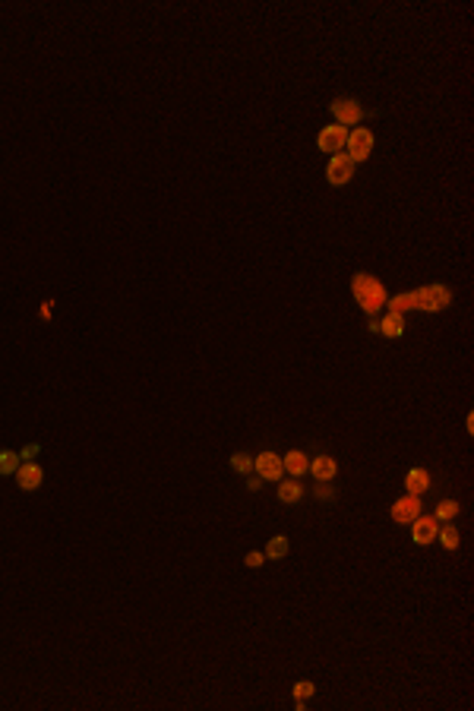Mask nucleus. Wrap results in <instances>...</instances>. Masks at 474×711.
<instances>
[{"mask_svg":"<svg viewBox=\"0 0 474 711\" xmlns=\"http://www.w3.org/2000/svg\"><path fill=\"white\" fill-rule=\"evenodd\" d=\"M351 291H354V298L361 300V307L367 313H377L379 307H386V288L373 275H367V272H357L351 278Z\"/></svg>","mask_w":474,"mask_h":711,"instance_id":"f257e3e1","label":"nucleus"},{"mask_svg":"<svg viewBox=\"0 0 474 711\" xmlns=\"http://www.w3.org/2000/svg\"><path fill=\"white\" fill-rule=\"evenodd\" d=\"M449 288H443V284H427V288H417V291L408 294V307L411 310H443L449 307Z\"/></svg>","mask_w":474,"mask_h":711,"instance_id":"f03ea898","label":"nucleus"},{"mask_svg":"<svg viewBox=\"0 0 474 711\" xmlns=\"http://www.w3.org/2000/svg\"><path fill=\"white\" fill-rule=\"evenodd\" d=\"M348 158L351 162H363V158L370 155V149H373V133L370 130H363V127H354L348 133Z\"/></svg>","mask_w":474,"mask_h":711,"instance_id":"7ed1b4c3","label":"nucleus"},{"mask_svg":"<svg viewBox=\"0 0 474 711\" xmlns=\"http://www.w3.org/2000/svg\"><path fill=\"white\" fill-rule=\"evenodd\" d=\"M351 174H354V162H351L348 155H332V158H329V168H326L329 184L341 187V184H348V180H351Z\"/></svg>","mask_w":474,"mask_h":711,"instance_id":"20e7f679","label":"nucleus"},{"mask_svg":"<svg viewBox=\"0 0 474 711\" xmlns=\"http://www.w3.org/2000/svg\"><path fill=\"white\" fill-rule=\"evenodd\" d=\"M253 462H256V474H260L263 480H282L285 468H282V458L275 456V452H260Z\"/></svg>","mask_w":474,"mask_h":711,"instance_id":"39448f33","label":"nucleus"},{"mask_svg":"<svg viewBox=\"0 0 474 711\" xmlns=\"http://www.w3.org/2000/svg\"><path fill=\"white\" fill-rule=\"evenodd\" d=\"M319 149L323 152H341L345 149V142H348V127H341V124H332V127H326L323 133H319Z\"/></svg>","mask_w":474,"mask_h":711,"instance_id":"423d86ee","label":"nucleus"},{"mask_svg":"<svg viewBox=\"0 0 474 711\" xmlns=\"http://www.w3.org/2000/svg\"><path fill=\"white\" fill-rule=\"evenodd\" d=\"M417 516H421V500H417V496L408 494V496H401V500L392 503V518L399 525H411Z\"/></svg>","mask_w":474,"mask_h":711,"instance_id":"0eeeda50","label":"nucleus"},{"mask_svg":"<svg viewBox=\"0 0 474 711\" xmlns=\"http://www.w3.org/2000/svg\"><path fill=\"white\" fill-rule=\"evenodd\" d=\"M332 114H335V124H341V127H354L357 120H361V108H357V101H351V98H339L332 105Z\"/></svg>","mask_w":474,"mask_h":711,"instance_id":"6e6552de","label":"nucleus"},{"mask_svg":"<svg viewBox=\"0 0 474 711\" xmlns=\"http://www.w3.org/2000/svg\"><path fill=\"white\" fill-rule=\"evenodd\" d=\"M16 478H19V487H23V490H38L41 480H45V471H41V465L26 462V465L16 468Z\"/></svg>","mask_w":474,"mask_h":711,"instance_id":"1a4fd4ad","label":"nucleus"},{"mask_svg":"<svg viewBox=\"0 0 474 711\" xmlns=\"http://www.w3.org/2000/svg\"><path fill=\"white\" fill-rule=\"evenodd\" d=\"M307 471H313V478H316L319 484H329V480L339 474V465H335V458L319 456V458H313V462H310V468H307Z\"/></svg>","mask_w":474,"mask_h":711,"instance_id":"9d476101","label":"nucleus"},{"mask_svg":"<svg viewBox=\"0 0 474 711\" xmlns=\"http://www.w3.org/2000/svg\"><path fill=\"white\" fill-rule=\"evenodd\" d=\"M415 528H411V532H415V544H430V540L437 538V518H424V516H417L415 522Z\"/></svg>","mask_w":474,"mask_h":711,"instance_id":"9b49d317","label":"nucleus"},{"mask_svg":"<svg viewBox=\"0 0 474 711\" xmlns=\"http://www.w3.org/2000/svg\"><path fill=\"white\" fill-rule=\"evenodd\" d=\"M282 468H285V471H288V474H294V478H301V474H304L307 468H310V462H307V456H304V452L291 449L288 456L282 458Z\"/></svg>","mask_w":474,"mask_h":711,"instance_id":"f8f14e48","label":"nucleus"},{"mask_svg":"<svg viewBox=\"0 0 474 711\" xmlns=\"http://www.w3.org/2000/svg\"><path fill=\"white\" fill-rule=\"evenodd\" d=\"M405 487H408V494H411V496L424 494V490L430 487V474L424 471V468H411V471H408V478H405Z\"/></svg>","mask_w":474,"mask_h":711,"instance_id":"ddd939ff","label":"nucleus"},{"mask_svg":"<svg viewBox=\"0 0 474 711\" xmlns=\"http://www.w3.org/2000/svg\"><path fill=\"white\" fill-rule=\"evenodd\" d=\"M379 332H383L386 338H399L401 332H405V320H401V313H386L383 320H379Z\"/></svg>","mask_w":474,"mask_h":711,"instance_id":"4468645a","label":"nucleus"},{"mask_svg":"<svg viewBox=\"0 0 474 711\" xmlns=\"http://www.w3.org/2000/svg\"><path fill=\"white\" fill-rule=\"evenodd\" d=\"M304 494V487L294 484V480H278V500L282 503H297Z\"/></svg>","mask_w":474,"mask_h":711,"instance_id":"2eb2a0df","label":"nucleus"},{"mask_svg":"<svg viewBox=\"0 0 474 711\" xmlns=\"http://www.w3.org/2000/svg\"><path fill=\"white\" fill-rule=\"evenodd\" d=\"M285 554H288V538H282V534L266 544V560H282Z\"/></svg>","mask_w":474,"mask_h":711,"instance_id":"dca6fc26","label":"nucleus"},{"mask_svg":"<svg viewBox=\"0 0 474 711\" xmlns=\"http://www.w3.org/2000/svg\"><path fill=\"white\" fill-rule=\"evenodd\" d=\"M16 468H19V456L10 449L0 452V474H16Z\"/></svg>","mask_w":474,"mask_h":711,"instance_id":"f3484780","label":"nucleus"},{"mask_svg":"<svg viewBox=\"0 0 474 711\" xmlns=\"http://www.w3.org/2000/svg\"><path fill=\"white\" fill-rule=\"evenodd\" d=\"M437 538L446 550H455V547H459V532H455V528H443V532H437Z\"/></svg>","mask_w":474,"mask_h":711,"instance_id":"a211bd4d","label":"nucleus"},{"mask_svg":"<svg viewBox=\"0 0 474 711\" xmlns=\"http://www.w3.org/2000/svg\"><path fill=\"white\" fill-rule=\"evenodd\" d=\"M437 516L439 518H455V516H459V503H455V500H443L437 506Z\"/></svg>","mask_w":474,"mask_h":711,"instance_id":"6ab92c4d","label":"nucleus"},{"mask_svg":"<svg viewBox=\"0 0 474 711\" xmlns=\"http://www.w3.org/2000/svg\"><path fill=\"white\" fill-rule=\"evenodd\" d=\"M231 465H234V471L247 474V471L253 468V458H250V456H244V452H237V456H231Z\"/></svg>","mask_w":474,"mask_h":711,"instance_id":"aec40b11","label":"nucleus"},{"mask_svg":"<svg viewBox=\"0 0 474 711\" xmlns=\"http://www.w3.org/2000/svg\"><path fill=\"white\" fill-rule=\"evenodd\" d=\"M310 696H313V683L304 680V683H297V686H294V699H297V702H304V699H310Z\"/></svg>","mask_w":474,"mask_h":711,"instance_id":"412c9836","label":"nucleus"},{"mask_svg":"<svg viewBox=\"0 0 474 711\" xmlns=\"http://www.w3.org/2000/svg\"><path fill=\"white\" fill-rule=\"evenodd\" d=\"M244 563H247L250 569H256V566H263V563H266V554H256V550H253V554L244 556Z\"/></svg>","mask_w":474,"mask_h":711,"instance_id":"4be33fe9","label":"nucleus"},{"mask_svg":"<svg viewBox=\"0 0 474 711\" xmlns=\"http://www.w3.org/2000/svg\"><path fill=\"white\" fill-rule=\"evenodd\" d=\"M247 487H250V490H260V487H263V478H260V474H256V478H250V480H247Z\"/></svg>","mask_w":474,"mask_h":711,"instance_id":"5701e85b","label":"nucleus"}]
</instances>
